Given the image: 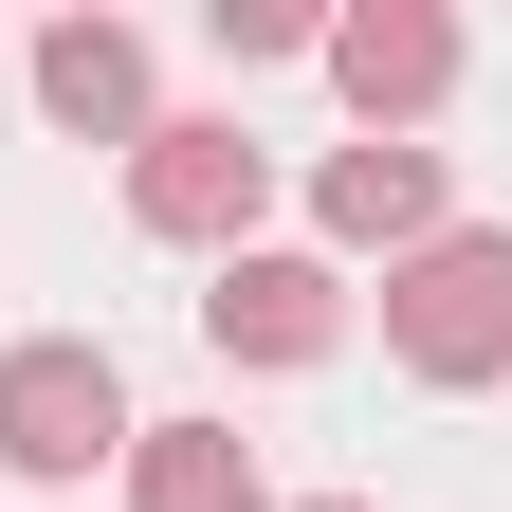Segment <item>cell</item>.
Here are the masks:
<instances>
[{
  "label": "cell",
  "mask_w": 512,
  "mask_h": 512,
  "mask_svg": "<svg viewBox=\"0 0 512 512\" xmlns=\"http://www.w3.org/2000/svg\"><path fill=\"white\" fill-rule=\"evenodd\" d=\"M366 330H384V366H403L421 403H476V384H512V220L421 238L403 275L366 293Z\"/></svg>",
  "instance_id": "cell-1"
},
{
  "label": "cell",
  "mask_w": 512,
  "mask_h": 512,
  "mask_svg": "<svg viewBox=\"0 0 512 512\" xmlns=\"http://www.w3.org/2000/svg\"><path fill=\"white\" fill-rule=\"evenodd\" d=\"M128 439H147V403H128L110 330H19V348H0V476H19V494L128 476Z\"/></svg>",
  "instance_id": "cell-2"
},
{
  "label": "cell",
  "mask_w": 512,
  "mask_h": 512,
  "mask_svg": "<svg viewBox=\"0 0 512 512\" xmlns=\"http://www.w3.org/2000/svg\"><path fill=\"white\" fill-rule=\"evenodd\" d=\"M110 183H128V238L202 256V275H220V256H256V238H275V147H256L238 110H165V128H147V147H128Z\"/></svg>",
  "instance_id": "cell-3"
},
{
  "label": "cell",
  "mask_w": 512,
  "mask_h": 512,
  "mask_svg": "<svg viewBox=\"0 0 512 512\" xmlns=\"http://www.w3.org/2000/svg\"><path fill=\"white\" fill-rule=\"evenodd\" d=\"M311 74L348 92V128H366V147H439V110H458L476 37H458V0H330Z\"/></svg>",
  "instance_id": "cell-4"
},
{
  "label": "cell",
  "mask_w": 512,
  "mask_h": 512,
  "mask_svg": "<svg viewBox=\"0 0 512 512\" xmlns=\"http://www.w3.org/2000/svg\"><path fill=\"white\" fill-rule=\"evenodd\" d=\"M366 330V275H330L311 238H256V256H220L202 275V348L238 366V384H293V366H330Z\"/></svg>",
  "instance_id": "cell-5"
},
{
  "label": "cell",
  "mask_w": 512,
  "mask_h": 512,
  "mask_svg": "<svg viewBox=\"0 0 512 512\" xmlns=\"http://www.w3.org/2000/svg\"><path fill=\"white\" fill-rule=\"evenodd\" d=\"M293 202H311V256H330V275H366V256L403 275L421 238H458V147H366L348 128V147H311Z\"/></svg>",
  "instance_id": "cell-6"
},
{
  "label": "cell",
  "mask_w": 512,
  "mask_h": 512,
  "mask_svg": "<svg viewBox=\"0 0 512 512\" xmlns=\"http://www.w3.org/2000/svg\"><path fill=\"white\" fill-rule=\"evenodd\" d=\"M19 74H37V128H55V147H110V165H128V147L165 128V55H147V19H110V0L37 19Z\"/></svg>",
  "instance_id": "cell-7"
},
{
  "label": "cell",
  "mask_w": 512,
  "mask_h": 512,
  "mask_svg": "<svg viewBox=\"0 0 512 512\" xmlns=\"http://www.w3.org/2000/svg\"><path fill=\"white\" fill-rule=\"evenodd\" d=\"M110 494H128V512H275V458H256L238 421H147Z\"/></svg>",
  "instance_id": "cell-8"
},
{
  "label": "cell",
  "mask_w": 512,
  "mask_h": 512,
  "mask_svg": "<svg viewBox=\"0 0 512 512\" xmlns=\"http://www.w3.org/2000/svg\"><path fill=\"white\" fill-rule=\"evenodd\" d=\"M311 37H330V0H202V55H220V74H293Z\"/></svg>",
  "instance_id": "cell-9"
},
{
  "label": "cell",
  "mask_w": 512,
  "mask_h": 512,
  "mask_svg": "<svg viewBox=\"0 0 512 512\" xmlns=\"http://www.w3.org/2000/svg\"><path fill=\"white\" fill-rule=\"evenodd\" d=\"M275 512H384V494H275Z\"/></svg>",
  "instance_id": "cell-10"
}]
</instances>
